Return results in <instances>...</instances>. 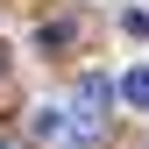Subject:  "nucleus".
Returning a JSON list of instances; mask_svg holds the SVG:
<instances>
[{"label":"nucleus","mask_w":149,"mask_h":149,"mask_svg":"<svg viewBox=\"0 0 149 149\" xmlns=\"http://www.w3.org/2000/svg\"><path fill=\"white\" fill-rule=\"evenodd\" d=\"M107 107H114V85H107V78H78V100H71V114H78L92 135L107 128Z\"/></svg>","instance_id":"f257e3e1"},{"label":"nucleus","mask_w":149,"mask_h":149,"mask_svg":"<svg viewBox=\"0 0 149 149\" xmlns=\"http://www.w3.org/2000/svg\"><path fill=\"white\" fill-rule=\"evenodd\" d=\"M71 36H78V22H43V29H36V43H43V50H64Z\"/></svg>","instance_id":"f03ea898"},{"label":"nucleus","mask_w":149,"mask_h":149,"mask_svg":"<svg viewBox=\"0 0 149 149\" xmlns=\"http://www.w3.org/2000/svg\"><path fill=\"white\" fill-rule=\"evenodd\" d=\"M114 92H121V100H135V107H149V71H128Z\"/></svg>","instance_id":"7ed1b4c3"},{"label":"nucleus","mask_w":149,"mask_h":149,"mask_svg":"<svg viewBox=\"0 0 149 149\" xmlns=\"http://www.w3.org/2000/svg\"><path fill=\"white\" fill-rule=\"evenodd\" d=\"M0 71H7V57H0Z\"/></svg>","instance_id":"20e7f679"},{"label":"nucleus","mask_w":149,"mask_h":149,"mask_svg":"<svg viewBox=\"0 0 149 149\" xmlns=\"http://www.w3.org/2000/svg\"><path fill=\"white\" fill-rule=\"evenodd\" d=\"M0 149H14V142H0Z\"/></svg>","instance_id":"39448f33"}]
</instances>
